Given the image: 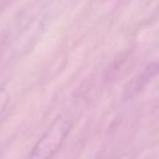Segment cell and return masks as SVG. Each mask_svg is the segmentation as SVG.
Returning a JSON list of instances; mask_svg holds the SVG:
<instances>
[{"label":"cell","mask_w":159,"mask_h":159,"mask_svg":"<svg viewBox=\"0 0 159 159\" xmlns=\"http://www.w3.org/2000/svg\"><path fill=\"white\" fill-rule=\"evenodd\" d=\"M72 127L68 117H57L31 150L29 159H51L63 144Z\"/></svg>","instance_id":"1"}]
</instances>
